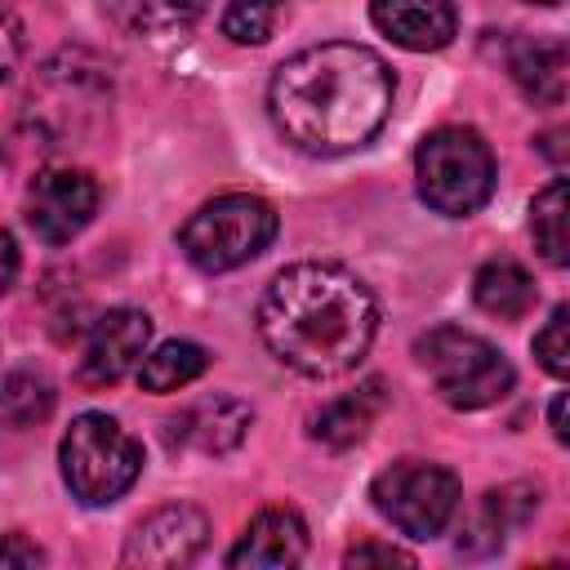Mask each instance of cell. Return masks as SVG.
<instances>
[{"label":"cell","instance_id":"cell-18","mask_svg":"<svg viewBox=\"0 0 570 570\" xmlns=\"http://www.w3.org/2000/svg\"><path fill=\"white\" fill-rule=\"evenodd\" d=\"M102 9L120 31L160 40V36L187 31L209 9V0H102Z\"/></svg>","mask_w":570,"mask_h":570},{"label":"cell","instance_id":"cell-17","mask_svg":"<svg viewBox=\"0 0 570 570\" xmlns=\"http://www.w3.org/2000/svg\"><path fill=\"white\" fill-rule=\"evenodd\" d=\"M472 298H476V307H481L485 316L521 321V316L534 307L539 289H534V276H530L517 258H490V263H481L476 276H472Z\"/></svg>","mask_w":570,"mask_h":570},{"label":"cell","instance_id":"cell-2","mask_svg":"<svg viewBox=\"0 0 570 570\" xmlns=\"http://www.w3.org/2000/svg\"><path fill=\"white\" fill-rule=\"evenodd\" d=\"M374 330L379 303L343 263H289L258 298V334L267 352L303 379H338L356 370Z\"/></svg>","mask_w":570,"mask_h":570},{"label":"cell","instance_id":"cell-19","mask_svg":"<svg viewBox=\"0 0 570 570\" xmlns=\"http://www.w3.org/2000/svg\"><path fill=\"white\" fill-rule=\"evenodd\" d=\"M530 240L548 267H570V178L548 183L530 200Z\"/></svg>","mask_w":570,"mask_h":570},{"label":"cell","instance_id":"cell-11","mask_svg":"<svg viewBox=\"0 0 570 570\" xmlns=\"http://www.w3.org/2000/svg\"><path fill=\"white\" fill-rule=\"evenodd\" d=\"M254 410L240 396H223L209 392L191 405H183L169 423H165V441L169 450H191V454H232L245 436H249Z\"/></svg>","mask_w":570,"mask_h":570},{"label":"cell","instance_id":"cell-21","mask_svg":"<svg viewBox=\"0 0 570 570\" xmlns=\"http://www.w3.org/2000/svg\"><path fill=\"white\" fill-rule=\"evenodd\" d=\"M53 410V383L31 370V365H13L4 374V392H0V414L9 428H31L40 419H49Z\"/></svg>","mask_w":570,"mask_h":570},{"label":"cell","instance_id":"cell-25","mask_svg":"<svg viewBox=\"0 0 570 570\" xmlns=\"http://www.w3.org/2000/svg\"><path fill=\"white\" fill-rule=\"evenodd\" d=\"M534 151H539L543 160H552V165H566V160H570V125L543 129V134L534 138Z\"/></svg>","mask_w":570,"mask_h":570},{"label":"cell","instance_id":"cell-7","mask_svg":"<svg viewBox=\"0 0 570 570\" xmlns=\"http://www.w3.org/2000/svg\"><path fill=\"white\" fill-rule=\"evenodd\" d=\"M370 499L405 539H436L459 512V476L432 459H396L370 481Z\"/></svg>","mask_w":570,"mask_h":570},{"label":"cell","instance_id":"cell-4","mask_svg":"<svg viewBox=\"0 0 570 570\" xmlns=\"http://www.w3.org/2000/svg\"><path fill=\"white\" fill-rule=\"evenodd\" d=\"M419 200L445 218L476 214L494 191V151L476 129L441 125L414 151Z\"/></svg>","mask_w":570,"mask_h":570},{"label":"cell","instance_id":"cell-15","mask_svg":"<svg viewBox=\"0 0 570 570\" xmlns=\"http://www.w3.org/2000/svg\"><path fill=\"white\" fill-rule=\"evenodd\" d=\"M508 71L530 102H557L570 80V49L548 36H521L508 49Z\"/></svg>","mask_w":570,"mask_h":570},{"label":"cell","instance_id":"cell-22","mask_svg":"<svg viewBox=\"0 0 570 570\" xmlns=\"http://www.w3.org/2000/svg\"><path fill=\"white\" fill-rule=\"evenodd\" d=\"M281 13H285V0H232L223 9V36L232 45H263L272 40Z\"/></svg>","mask_w":570,"mask_h":570},{"label":"cell","instance_id":"cell-24","mask_svg":"<svg viewBox=\"0 0 570 570\" xmlns=\"http://www.w3.org/2000/svg\"><path fill=\"white\" fill-rule=\"evenodd\" d=\"M343 566H414V552L396 548V543H379V539H365V543H352L343 552Z\"/></svg>","mask_w":570,"mask_h":570},{"label":"cell","instance_id":"cell-23","mask_svg":"<svg viewBox=\"0 0 570 570\" xmlns=\"http://www.w3.org/2000/svg\"><path fill=\"white\" fill-rule=\"evenodd\" d=\"M534 361L552 374V379H566L570 383V307H557L548 321H543V330L534 334Z\"/></svg>","mask_w":570,"mask_h":570},{"label":"cell","instance_id":"cell-9","mask_svg":"<svg viewBox=\"0 0 570 570\" xmlns=\"http://www.w3.org/2000/svg\"><path fill=\"white\" fill-rule=\"evenodd\" d=\"M205 539H209V517L200 508L165 503L129 530L120 561L142 566V570H178V566H191L205 552Z\"/></svg>","mask_w":570,"mask_h":570},{"label":"cell","instance_id":"cell-5","mask_svg":"<svg viewBox=\"0 0 570 570\" xmlns=\"http://www.w3.org/2000/svg\"><path fill=\"white\" fill-rule=\"evenodd\" d=\"M272 236H276V209L263 196L223 191L178 227V249L196 272L218 276L258 258L272 245Z\"/></svg>","mask_w":570,"mask_h":570},{"label":"cell","instance_id":"cell-16","mask_svg":"<svg viewBox=\"0 0 570 570\" xmlns=\"http://www.w3.org/2000/svg\"><path fill=\"white\" fill-rule=\"evenodd\" d=\"M379 410H383V383L370 379V383H361L356 392H343V396L325 401V405L312 414V428H307V432H312V441H321V445H330V450H347V445H356V441L374 428Z\"/></svg>","mask_w":570,"mask_h":570},{"label":"cell","instance_id":"cell-1","mask_svg":"<svg viewBox=\"0 0 570 570\" xmlns=\"http://www.w3.org/2000/svg\"><path fill=\"white\" fill-rule=\"evenodd\" d=\"M396 80L387 62L352 40L298 49L272 71L267 111L276 134L307 156H343L365 147L392 116Z\"/></svg>","mask_w":570,"mask_h":570},{"label":"cell","instance_id":"cell-6","mask_svg":"<svg viewBox=\"0 0 570 570\" xmlns=\"http://www.w3.org/2000/svg\"><path fill=\"white\" fill-rule=\"evenodd\" d=\"M414 356L450 410H485V405L503 401L517 383L508 356L494 343H485L481 334H468L459 325L428 330L414 343Z\"/></svg>","mask_w":570,"mask_h":570},{"label":"cell","instance_id":"cell-29","mask_svg":"<svg viewBox=\"0 0 570 570\" xmlns=\"http://www.w3.org/2000/svg\"><path fill=\"white\" fill-rule=\"evenodd\" d=\"M13 276H18V240L13 232H4V285H13Z\"/></svg>","mask_w":570,"mask_h":570},{"label":"cell","instance_id":"cell-10","mask_svg":"<svg viewBox=\"0 0 570 570\" xmlns=\"http://www.w3.org/2000/svg\"><path fill=\"white\" fill-rule=\"evenodd\" d=\"M147 343H151V316L138 312V307H111L94 321L76 379L85 387H111L134 365H142Z\"/></svg>","mask_w":570,"mask_h":570},{"label":"cell","instance_id":"cell-20","mask_svg":"<svg viewBox=\"0 0 570 570\" xmlns=\"http://www.w3.org/2000/svg\"><path fill=\"white\" fill-rule=\"evenodd\" d=\"M205 370H209V352H205L200 343H191V338H169V343H160L156 352L142 356L138 383H142L147 392H178V387L196 383Z\"/></svg>","mask_w":570,"mask_h":570},{"label":"cell","instance_id":"cell-27","mask_svg":"<svg viewBox=\"0 0 570 570\" xmlns=\"http://www.w3.org/2000/svg\"><path fill=\"white\" fill-rule=\"evenodd\" d=\"M548 428L561 445H570V392H561L552 405H548Z\"/></svg>","mask_w":570,"mask_h":570},{"label":"cell","instance_id":"cell-28","mask_svg":"<svg viewBox=\"0 0 570 570\" xmlns=\"http://www.w3.org/2000/svg\"><path fill=\"white\" fill-rule=\"evenodd\" d=\"M9 62H4V76H13V67H18V45H22V31H18V18L9 13Z\"/></svg>","mask_w":570,"mask_h":570},{"label":"cell","instance_id":"cell-26","mask_svg":"<svg viewBox=\"0 0 570 570\" xmlns=\"http://www.w3.org/2000/svg\"><path fill=\"white\" fill-rule=\"evenodd\" d=\"M40 561H45V557H40V548H27V543H22V534H9V539H4V557H0V566H4V570H18V566H31V570H36Z\"/></svg>","mask_w":570,"mask_h":570},{"label":"cell","instance_id":"cell-12","mask_svg":"<svg viewBox=\"0 0 570 570\" xmlns=\"http://www.w3.org/2000/svg\"><path fill=\"white\" fill-rule=\"evenodd\" d=\"M303 557H307V521L294 508H263L245 525L236 548L227 552V566H236V570H281V566H298Z\"/></svg>","mask_w":570,"mask_h":570},{"label":"cell","instance_id":"cell-14","mask_svg":"<svg viewBox=\"0 0 570 570\" xmlns=\"http://www.w3.org/2000/svg\"><path fill=\"white\" fill-rule=\"evenodd\" d=\"M534 512H539V485L512 481V485H503V490H490V494L476 503L468 530L459 534V552H472V557L499 552L503 539H508V530H517V525L530 521Z\"/></svg>","mask_w":570,"mask_h":570},{"label":"cell","instance_id":"cell-3","mask_svg":"<svg viewBox=\"0 0 570 570\" xmlns=\"http://www.w3.org/2000/svg\"><path fill=\"white\" fill-rule=\"evenodd\" d=\"M58 463L71 499H80L85 508H107L134 490L142 472V445L111 414L85 410L62 432Z\"/></svg>","mask_w":570,"mask_h":570},{"label":"cell","instance_id":"cell-13","mask_svg":"<svg viewBox=\"0 0 570 570\" xmlns=\"http://www.w3.org/2000/svg\"><path fill=\"white\" fill-rule=\"evenodd\" d=\"M370 22L410 53L445 49L459 31V13L450 0H370Z\"/></svg>","mask_w":570,"mask_h":570},{"label":"cell","instance_id":"cell-30","mask_svg":"<svg viewBox=\"0 0 570 570\" xmlns=\"http://www.w3.org/2000/svg\"><path fill=\"white\" fill-rule=\"evenodd\" d=\"M530 4H561V0H530Z\"/></svg>","mask_w":570,"mask_h":570},{"label":"cell","instance_id":"cell-8","mask_svg":"<svg viewBox=\"0 0 570 570\" xmlns=\"http://www.w3.org/2000/svg\"><path fill=\"white\" fill-rule=\"evenodd\" d=\"M98 214V183L85 169L53 165L40 169L27 187V227L45 245H67L76 240Z\"/></svg>","mask_w":570,"mask_h":570}]
</instances>
